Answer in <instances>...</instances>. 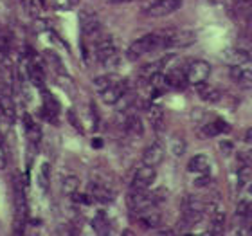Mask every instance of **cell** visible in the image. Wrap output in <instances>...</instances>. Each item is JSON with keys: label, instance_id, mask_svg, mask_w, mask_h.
<instances>
[{"label": "cell", "instance_id": "cell-26", "mask_svg": "<svg viewBox=\"0 0 252 236\" xmlns=\"http://www.w3.org/2000/svg\"><path fill=\"white\" fill-rule=\"evenodd\" d=\"M49 184H51V166L47 163H43L42 168H40V173H38V188L45 193L49 189Z\"/></svg>", "mask_w": 252, "mask_h": 236}, {"label": "cell", "instance_id": "cell-12", "mask_svg": "<svg viewBox=\"0 0 252 236\" xmlns=\"http://www.w3.org/2000/svg\"><path fill=\"white\" fill-rule=\"evenodd\" d=\"M89 197H90L92 202H95V204H110L116 195L112 193L106 186H103V184L92 182L90 184V188H89Z\"/></svg>", "mask_w": 252, "mask_h": 236}, {"label": "cell", "instance_id": "cell-11", "mask_svg": "<svg viewBox=\"0 0 252 236\" xmlns=\"http://www.w3.org/2000/svg\"><path fill=\"white\" fill-rule=\"evenodd\" d=\"M81 31L87 38H94L101 31V22L92 11H85L81 13Z\"/></svg>", "mask_w": 252, "mask_h": 236}, {"label": "cell", "instance_id": "cell-3", "mask_svg": "<svg viewBox=\"0 0 252 236\" xmlns=\"http://www.w3.org/2000/svg\"><path fill=\"white\" fill-rule=\"evenodd\" d=\"M26 215H27V204H26V193L22 186L20 177L15 180V218H16V233H22L20 227L26 226Z\"/></svg>", "mask_w": 252, "mask_h": 236}, {"label": "cell", "instance_id": "cell-40", "mask_svg": "<svg viewBox=\"0 0 252 236\" xmlns=\"http://www.w3.org/2000/svg\"><path fill=\"white\" fill-rule=\"evenodd\" d=\"M68 7H76V5H79V0H67Z\"/></svg>", "mask_w": 252, "mask_h": 236}, {"label": "cell", "instance_id": "cell-22", "mask_svg": "<svg viewBox=\"0 0 252 236\" xmlns=\"http://www.w3.org/2000/svg\"><path fill=\"white\" fill-rule=\"evenodd\" d=\"M27 76H29V79L32 81V85H36V87H43V83H45L43 68L34 62L27 63Z\"/></svg>", "mask_w": 252, "mask_h": 236}, {"label": "cell", "instance_id": "cell-36", "mask_svg": "<svg viewBox=\"0 0 252 236\" xmlns=\"http://www.w3.org/2000/svg\"><path fill=\"white\" fill-rule=\"evenodd\" d=\"M70 197H72V200L74 202H78V204H90V202H92L89 193H79V191H76V193H72Z\"/></svg>", "mask_w": 252, "mask_h": 236}, {"label": "cell", "instance_id": "cell-18", "mask_svg": "<svg viewBox=\"0 0 252 236\" xmlns=\"http://www.w3.org/2000/svg\"><path fill=\"white\" fill-rule=\"evenodd\" d=\"M188 83H189L188 74H184L182 68H171V70L166 74V85H168L169 89L182 90V89H186Z\"/></svg>", "mask_w": 252, "mask_h": 236}, {"label": "cell", "instance_id": "cell-14", "mask_svg": "<svg viewBox=\"0 0 252 236\" xmlns=\"http://www.w3.org/2000/svg\"><path fill=\"white\" fill-rule=\"evenodd\" d=\"M164 159V146L162 142H153L144 150L142 153V164H148V166H158Z\"/></svg>", "mask_w": 252, "mask_h": 236}, {"label": "cell", "instance_id": "cell-16", "mask_svg": "<svg viewBox=\"0 0 252 236\" xmlns=\"http://www.w3.org/2000/svg\"><path fill=\"white\" fill-rule=\"evenodd\" d=\"M58 114H60L58 101L54 100L49 92H43V110H42L43 119H47L49 123H58Z\"/></svg>", "mask_w": 252, "mask_h": 236}, {"label": "cell", "instance_id": "cell-37", "mask_svg": "<svg viewBox=\"0 0 252 236\" xmlns=\"http://www.w3.org/2000/svg\"><path fill=\"white\" fill-rule=\"evenodd\" d=\"M5 166H7V157H5L4 146H2V142H0V169H4Z\"/></svg>", "mask_w": 252, "mask_h": 236}, {"label": "cell", "instance_id": "cell-38", "mask_svg": "<svg viewBox=\"0 0 252 236\" xmlns=\"http://www.w3.org/2000/svg\"><path fill=\"white\" fill-rule=\"evenodd\" d=\"M220 148L221 150H223V153H231V150H232V142H221L220 144Z\"/></svg>", "mask_w": 252, "mask_h": 236}, {"label": "cell", "instance_id": "cell-4", "mask_svg": "<svg viewBox=\"0 0 252 236\" xmlns=\"http://www.w3.org/2000/svg\"><path fill=\"white\" fill-rule=\"evenodd\" d=\"M133 215H135V220L139 222V226L146 227H158L162 224V213L157 209V205H148L144 209H139V211H133Z\"/></svg>", "mask_w": 252, "mask_h": 236}, {"label": "cell", "instance_id": "cell-5", "mask_svg": "<svg viewBox=\"0 0 252 236\" xmlns=\"http://www.w3.org/2000/svg\"><path fill=\"white\" fill-rule=\"evenodd\" d=\"M182 7V0H158L150 7H146L144 15L150 18H160V16H168L175 11H179Z\"/></svg>", "mask_w": 252, "mask_h": 236}, {"label": "cell", "instance_id": "cell-9", "mask_svg": "<svg viewBox=\"0 0 252 236\" xmlns=\"http://www.w3.org/2000/svg\"><path fill=\"white\" fill-rule=\"evenodd\" d=\"M126 90H128V81L121 78L117 83L110 85L108 89L101 90V101L105 105H116L117 101H119V98L123 96V92H126Z\"/></svg>", "mask_w": 252, "mask_h": 236}, {"label": "cell", "instance_id": "cell-34", "mask_svg": "<svg viewBox=\"0 0 252 236\" xmlns=\"http://www.w3.org/2000/svg\"><path fill=\"white\" fill-rule=\"evenodd\" d=\"M211 175L209 173H198V177H196V180H194V186L196 188H205V186H209L211 184Z\"/></svg>", "mask_w": 252, "mask_h": 236}, {"label": "cell", "instance_id": "cell-39", "mask_svg": "<svg viewBox=\"0 0 252 236\" xmlns=\"http://www.w3.org/2000/svg\"><path fill=\"white\" fill-rule=\"evenodd\" d=\"M243 139H245L247 144H252V128H249V130L245 132V137H243Z\"/></svg>", "mask_w": 252, "mask_h": 236}, {"label": "cell", "instance_id": "cell-17", "mask_svg": "<svg viewBox=\"0 0 252 236\" xmlns=\"http://www.w3.org/2000/svg\"><path fill=\"white\" fill-rule=\"evenodd\" d=\"M148 117H150V123H152L153 130L162 134L166 130V117H164V110L158 105H150L146 108Z\"/></svg>", "mask_w": 252, "mask_h": 236}, {"label": "cell", "instance_id": "cell-33", "mask_svg": "<svg viewBox=\"0 0 252 236\" xmlns=\"http://www.w3.org/2000/svg\"><path fill=\"white\" fill-rule=\"evenodd\" d=\"M106 226H108V222L105 220V213H99V215L94 218V229L97 233H105L103 227H106Z\"/></svg>", "mask_w": 252, "mask_h": 236}, {"label": "cell", "instance_id": "cell-6", "mask_svg": "<svg viewBox=\"0 0 252 236\" xmlns=\"http://www.w3.org/2000/svg\"><path fill=\"white\" fill-rule=\"evenodd\" d=\"M126 204H128V207L133 213V211L144 209L148 205H153L155 200H153L152 193L148 189H131L130 193H128V197H126Z\"/></svg>", "mask_w": 252, "mask_h": 236}, {"label": "cell", "instance_id": "cell-7", "mask_svg": "<svg viewBox=\"0 0 252 236\" xmlns=\"http://www.w3.org/2000/svg\"><path fill=\"white\" fill-rule=\"evenodd\" d=\"M155 177H157L155 166L142 164L141 168L135 171L133 178H131V189H148L153 182H155Z\"/></svg>", "mask_w": 252, "mask_h": 236}, {"label": "cell", "instance_id": "cell-23", "mask_svg": "<svg viewBox=\"0 0 252 236\" xmlns=\"http://www.w3.org/2000/svg\"><path fill=\"white\" fill-rule=\"evenodd\" d=\"M0 114L4 117H7L9 121H15V105H13V100H11V94L0 96Z\"/></svg>", "mask_w": 252, "mask_h": 236}, {"label": "cell", "instance_id": "cell-10", "mask_svg": "<svg viewBox=\"0 0 252 236\" xmlns=\"http://www.w3.org/2000/svg\"><path fill=\"white\" fill-rule=\"evenodd\" d=\"M231 130V126L227 125L223 119H215V121H209V123H204V125L200 126V137L202 139H209V137H216L220 135V134H225V132Z\"/></svg>", "mask_w": 252, "mask_h": 236}, {"label": "cell", "instance_id": "cell-30", "mask_svg": "<svg viewBox=\"0 0 252 236\" xmlns=\"http://www.w3.org/2000/svg\"><path fill=\"white\" fill-rule=\"evenodd\" d=\"M162 63H164V60H160V62H157V63H148V65H144V67L141 68V76L150 79L155 72H160V70H162Z\"/></svg>", "mask_w": 252, "mask_h": 236}, {"label": "cell", "instance_id": "cell-15", "mask_svg": "<svg viewBox=\"0 0 252 236\" xmlns=\"http://www.w3.org/2000/svg\"><path fill=\"white\" fill-rule=\"evenodd\" d=\"M196 94L200 96V100L207 101V103H213V105L220 103L221 98H223V92H221L220 89H216V87L205 83V81L196 85Z\"/></svg>", "mask_w": 252, "mask_h": 236}, {"label": "cell", "instance_id": "cell-8", "mask_svg": "<svg viewBox=\"0 0 252 236\" xmlns=\"http://www.w3.org/2000/svg\"><path fill=\"white\" fill-rule=\"evenodd\" d=\"M188 81L193 85H198L202 81H207L211 74V65L204 60H196L188 67Z\"/></svg>", "mask_w": 252, "mask_h": 236}, {"label": "cell", "instance_id": "cell-1", "mask_svg": "<svg viewBox=\"0 0 252 236\" xmlns=\"http://www.w3.org/2000/svg\"><path fill=\"white\" fill-rule=\"evenodd\" d=\"M157 49H164L162 31L150 33V34H144V36L137 38L135 42L130 43V47L126 51V56H128V60L135 62V60H141V56L152 53V51H157Z\"/></svg>", "mask_w": 252, "mask_h": 236}, {"label": "cell", "instance_id": "cell-29", "mask_svg": "<svg viewBox=\"0 0 252 236\" xmlns=\"http://www.w3.org/2000/svg\"><path fill=\"white\" fill-rule=\"evenodd\" d=\"M169 152L173 153L175 157H180L182 153L186 152V141L182 137H173L171 141H169Z\"/></svg>", "mask_w": 252, "mask_h": 236}, {"label": "cell", "instance_id": "cell-2", "mask_svg": "<svg viewBox=\"0 0 252 236\" xmlns=\"http://www.w3.org/2000/svg\"><path fill=\"white\" fill-rule=\"evenodd\" d=\"M164 34V49H180L189 47L191 43L196 42V33L188 29H169L162 31Z\"/></svg>", "mask_w": 252, "mask_h": 236}, {"label": "cell", "instance_id": "cell-28", "mask_svg": "<svg viewBox=\"0 0 252 236\" xmlns=\"http://www.w3.org/2000/svg\"><path fill=\"white\" fill-rule=\"evenodd\" d=\"M79 188V178L78 177H74V175H70V177H65L63 178V182H62V193L63 195H72L76 193Z\"/></svg>", "mask_w": 252, "mask_h": 236}, {"label": "cell", "instance_id": "cell-20", "mask_svg": "<svg viewBox=\"0 0 252 236\" xmlns=\"http://www.w3.org/2000/svg\"><path fill=\"white\" fill-rule=\"evenodd\" d=\"M24 130H26V135L29 137V141L32 144H38V142L42 141V130H40V125H38L36 121L32 119L29 114L24 116Z\"/></svg>", "mask_w": 252, "mask_h": 236}, {"label": "cell", "instance_id": "cell-27", "mask_svg": "<svg viewBox=\"0 0 252 236\" xmlns=\"http://www.w3.org/2000/svg\"><path fill=\"white\" fill-rule=\"evenodd\" d=\"M119 79H121V78H119V76H116V74H106V76H99V78L94 79V87L101 92V90L108 89L110 85L117 83Z\"/></svg>", "mask_w": 252, "mask_h": 236}, {"label": "cell", "instance_id": "cell-32", "mask_svg": "<svg viewBox=\"0 0 252 236\" xmlns=\"http://www.w3.org/2000/svg\"><path fill=\"white\" fill-rule=\"evenodd\" d=\"M247 182H252V166H242L240 169V186H245Z\"/></svg>", "mask_w": 252, "mask_h": 236}, {"label": "cell", "instance_id": "cell-25", "mask_svg": "<svg viewBox=\"0 0 252 236\" xmlns=\"http://www.w3.org/2000/svg\"><path fill=\"white\" fill-rule=\"evenodd\" d=\"M229 60H231L234 65H245V63L252 62V54L245 49H232L229 53Z\"/></svg>", "mask_w": 252, "mask_h": 236}, {"label": "cell", "instance_id": "cell-19", "mask_svg": "<svg viewBox=\"0 0 252 236\" xmlns=\"http://www.w3.org/2000/svg\"><path fill=\"white\" fill-rule=\"evenodd\" d=\"M188 169L191 171V173H209L211 169V161L207 155H204V153H198V155H194L191 161L188 163Z\"/></svg>", "mask_w": 252, "mask_h": 236}, {"label": "cell", "instance_id": "cell-13", "mask_svg": "<svg viewBox=\"0 0 252 236\" xmlns=\"http://www.w3.org/2000/svg\"><path fill=\"white\" fill-rule=\"evenodd\" d=\"M231 78L234 83L242 89H252V68L243 67V65H232L231 67Z\"/></svg>", "mask_w": 252, "mask_h": 236}, {"label": "cell", "instance_id": "cell-21", "mask_svg": "<svg viewBox=\"0 0 252 236\" xmlns=\"http://www.w3.org/2000/svg\"><path fill=\"white\" fill-rule=\"evenodd\" d=\"M125 130H126V134L131 137H142V134H144V126H142V121L137 116H126L125 117Z\"/></svg>", "mask_w": 252, "mask_h": 236}, {"label": "cell", "instance_id": "cell-42", "mask_svg": "<svg viewBox=\"0 0 252 236\" xmlns=\"http://www.w3.org/2000/svg\"><path fill=\"white\" fill-rule=\"evenodd\" d=\"M247 191H249V193L252 195V182H251V186H249V188H247Z\"/></svg>", "mask_w": 252, "mask_h": 236}, {"label": "cell", "instance_id": "cell-31", "mask_svg": "<svg viewBox=\"0 0 252 236\" xmlns=\"http://www.w3.org/2000/svg\"><path fill=\"white\" fill-rule=\"evenodd\" d=\"M45 58H47L49 62L53 63V67L56 68V70H58L60 74H65V67H63L62 60L58 58V54L53 53V51H47V53H45Z\"/></svg>", "mask_w": 252, "mask_h": 236}, {"label": "cell", "instance_id": "cell-41", "mask_svg": "<svg viewBox=\"0 0 252 236\" xmlns=\"http://www.w3.org/2000/svg\"><path fill=\"white\" fill-rule=\"evenodd\" d=\"M92 144H94V146H101L103 142H101V141H92Z\"/></svg>", "mask_w": 252, "mask_h": 236}, {"label": "cell", "instance_id": "cell-35", "mask_svg": "<svg viewBox=\"0 0 252 236\" xmlns=\"http://www.w3.org/2000/svg\"><path fill=\"white\" fill-rule=\"evenodd\" d=\"M67 119H68V123H70V125H72L74 128H76V130H78V132H83V126L79 125V119H78V116H76V112H74V110H68L67 112Z\"/></svg>", "mask_w": 252, "mask_h": 236}, {"label": "cell", "instance_id": "cell-24", "mask_svg": "<svg viewBox=\"0 0 252 236\" xmlns=\"http://www.w3.org/2000/svg\"><path fill=\"white\" fill-rule=\"evenodd\" d=\"M211 226L213 231L211 233H221L225 227V213L221 207H213V216H211Z\"/></svg>", "mask_w": 252, "mask_h": 236}]
</instances>
